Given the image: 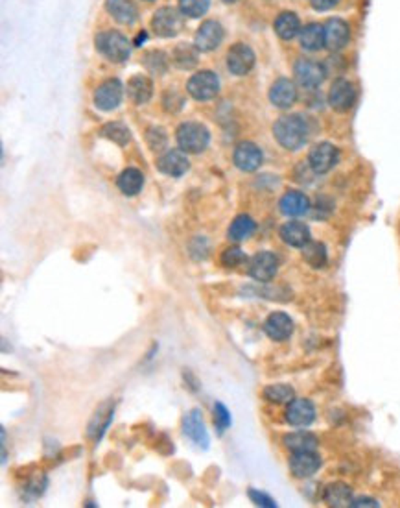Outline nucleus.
I'll return each instance as SVG.
<instances>
[{
  "label": "nucleus",
  "mask_w": 400,
  "mask_h": 508,
  "mask_svg": "<svg viewBox=\"0 0 400 508\" xmlns=\"http://www.w3.org/2000/svg\"><path fill=\"white\" fill-rule=\"evenodd\" d=\"M273 135L286 150H299L308 140V124L301 115H284L273 124Z\"/></svg>",
  "instance_id": "nucleus-1"
},
{
  "label": "nucleus",
  "mask_w": 400,
  "mask_h": 508,
  "mask_svg": "<svg viewBox=\"0 0 400 508\" xmlns=\"http://www.w3.org/2000/svg\"><path fill=\"white\" fill-rule=\"evenodd\" d=\"M177 145L186 154H201L211 143V133L201 122H183L177 128Z\"/></svg>",
  "instance_id": "nucleus-2"
},
{
  "label": "nucleus",
  "mask_w": 400,
  "mask_h": 508,
  "mask_svg": "<svg viewBox=\"0 0 400 508\" xmlns=\"http://www.w3.org/2000/svg\"><path fill=\"white\" fill-rule=\"evenodd\" d=\"M96 50L102 56H105L109 61H114V63H122L126 61L129 57V41L128 37L122 36L120 31H114V30H108V31H102V34H98L96 39Z\"/></svg>",
  "instance_id": "nucleus-3"
},
{
  "label": "nucleus",
  "mask_w": 400,
  "mask_h": 508,
  "mask_svg": "<svg viewBox=\"0 0 400 508\" xmlns=\"http://www.w3.org/2000/svg\"><path fill=\"white\" fill-rule=\"evenodd\" d=\"M185 27V15L175 8H161L154 13L151 28L161 37H175Z\"/></svg>",
  "instance_id": "nucleus-4"
},
{
  "label": "nucleus",
  "mask_w": 400,
  "mask_h": 508,
  "mask_svg": "<svg viewBox=\"0 0 400 508\" xmlns=\"http://www.w3.org/2000/svg\"><path fill=\"white\" fill-rule=\"evenodd\" d=\"M186 91L192 99L205 102V100H212L216 94L220 93V78L218 74L212 71H201V73L194 74L192 78L186 83Z\"/></svg>",
  "instance_id": "nucleus-5"
},
{
  "label": "nucleus",
  "mask_w": 400,
  "mask_h": 508,
  "mask_svg": "<svg viewBox=\"0 0 400 508\" xmlns=\"http://www.w3.org/2000/svg\"><path fill=\"white\" fill-rule=\"evenodd\" d=\"M339 152L338 148L330 143H319L310 150L308 156V165L316 174H325V172L332 170L334 166L338 165Z\"/></svg>",
  "instance_id": "nucleus-6"
},
{
  "label": "nucleus",
  "mask_w": 400,
  "mask_h": 508,
  "mask_svg": "<svg viewBox=\"0 0 400 508\" xmlns=\"http://www.w3.org/2000/svg\"><path fill=\"white\" fill-rule=\"evenodd\" d=\"M277 270L279 257L275 254H272V252H258L249 261V275L255 281H260V283L272 281L277 275Z\"/></svg>",
  "instance_id": "nucleus-7"
},
{
  "label": "nucleus",
  "mask_w": 400,
  "mask_h": 508,
  "mask_svg": "<svg viewBox=\"0 0 400 508\" xmlns=\"http://www.w3.org/2000/svg\"><path fill=\"white\" fill-rule=\"evenodd\" d=\"M255 67V52L246 43H236L227 52V68L235 76H246Z\"/></svg>",
  "instance_id": "nucleus-8"
},
{
  "label": "nucleus",
  "mask_w": 400,
  "mask_h": 508,
  "mask_svg": "<svg viewBox=\"0 0 400 508\" xmlns=\"http://www.w3.org/2000/svg\"><path fill=\"white\" fill-rule=\"evenodd\" d=\"M124 99V87L118 80H105L94 91V106L102 111H113Z\"/></svg>",
  "instance_id": "nucleus-9"
},
{
  "label": "nucleus",
  "mask_w": 400,
  "mask_h": 508,
  "mask_svg": "<svg viewBox=\"0 0 400 508\" xmlns=\"http://www.w3.org/2000/svg\"><path fill=\"white\" fill-rule=\"evenodd\" d=\"M356 102V89L349 80L339 78L332 83V87L329 91V104L330 108L343 113L349 111Z\"/></svg>",
  "instance_id": "nucleus-10"
},
{
  "label": "nucleus",
  "mask_w": 400,
  "mask_h": 508,
  "mask_svg": "<svg viewBox=\"0 0 400 508\" xmlns=\"http://www.w3.org/2000/svg\"><path fill=\"white\" fill-rule=\"evenodd\" d=\"M223 27L218 21H205L200 27V30L195 31V48L201 52H211L214 48H218L223 41Z\"/></svg>",
  "instance_id": "nucleus-11"
},
{
  "label": "nucleus",
  "mask_w": 400,
  "mask_h": 508,
  "mask_svg": "<svg viewBox=\"0 0 400 508\" xmlns=\"http://www.w3.org/2000/svg\"><path fill=\"white\" fill-rule=\"evenodd\" d=\"M297 82L306 89L319 87L325 80V68L321 63L312 61V59H299L293 67Z\"/></svg>",
  "instance_id": "nucleus-12"
},
{
  "label": "nucleus",
  "mask_w": 400,
  "mask_h": 508,
  "mask_svg": "<svg viewBox=\"0 0 400 508\" xmlns=\"http://www.w3.org/2000/svg\"><path fill=\"white\" fill-rule=\"evenodd\" d=\"M286 420L293 427H308L316 420V407L310 400L304 398H295L288 403Z\"/></svg>",
  "instance_id": "nucleus-13"
},
{
  "label": "nucleus",
  "mask_w": 400,
  "mask_h": 508,
  "mask_svg": "<svg viewBox=\"0 0 400 508\" xmlns=\"http://www.w3.org/2000/svg\"><path fill=\"white\" fill-rule=\"evenodd\" d=\"M236 168L244 172H255L262 165V150L255 143L244 140L235 148V156H232Z\"/></svg>",
  "instance_id": "nucleus-14"
},
{
  "label": "nucleus",
  "mask_w": 400,
  "mask_h": 508,
  "mask_svg": "<svg viewBox=\"0 0 400 508\" xmlns=\"http://www.w3.org/2000/svg\"><path fill=\"white\" fill-rule=\"evenodd\" d=\"M183 433L188 436L190 440L198 444L200 447L207 449L209 447V433L203 423V416H201L200 409L190 410L188 414L183 418Z\"/></svg>",
  "instance_id": "nucleus-15"
},
{
  "label": "nucleus",
  "mask_w": 400,
  "mask_h": 508,
  "mask_svg": "<svg viewBox=\"0 0 400 508\" xmlns=\"http://www.w3.org/2000/svg\"><path fill=\"white\" fill-rule=\"evenodd\" d=\"M319 467H321V458L316 451L293 453L290 458V470H292L293 477L297 479L312 477Z\"/></svg>",
  "instance_id": "nucleus-16"
},
{
  "label": "nucleus",
  "mask_w": 400,
  "mask_h": 508,
  "mask_svg": "<svg viewBox=\"0 0 400 508\" xmlns=\"http://www.w3.org/2000/svg\"><path fill=\"white\" fill-rule=\"evenodd\" d=\"M264 331L272 340L283 342L292 337L293 320L288 317L286 312H272L264 321Z\"/></svg>",
  "instance_id": "nucleus-17"
},
{
  "label": "nucleus",
  "mask_w": 400,
  "mask_h": 508,
  "mask_svg": "<svg viewBox=\"0 0 400 508\" xmlns=\"http://www.w3.org/2000/svg\"><path fill=\"white\" fill-rule=\"evenodd\" d=\"M159 170L166 176H172V177H179L183 176L186 170L190 168V161L186 157V152L179 150H168L165 152L163 156L159 157Z\"/></svg>",
  "instance_id": "nucleus-18"
},
{
  "label": "nucleus",
  "mask_w": 400,
  "mask_h": 508,
  "mask_svg": "<svg viewBox=\"0 0 400 508\" xmlns=\"http://www.w3.org/2000/svg\"><path fill=\"white\" fill-rule=\"evenodd\" d=\"M269 100L272 104L279 109L292 108L297 100V89L293 85L292 80L279 78L269 89Z\"/></svg>",
  "instance_id": "nucleus-19"
},
{
  "label": "nucleus",
  "mask_w": 400,
  "mask_h": 508,
  "mask_svg": "<svg viewBox=\"0 0 400 508\" xmlns=\"http://www.w3.org/2000/svg\"><path fill=\"white\" fill-rule=\"evenodd\" d=\"M350 39V30L349 24L341 19H330L325 24V47H329L330 50H339L343 48Z\"/></svg>",
  "instance_id": "nucleus-20"
},
{
  "label": "nucleus",
  "mask_w": 400,
  "mask_h": 508,
  "mask_svg": "<svg viewBox=\"0 0 400 508\" xmlns=\"http://www.w3.org/2000/svg\"><path fill=\"white\" fill-rule=\"evenodd\" d=\"M279 208H281V213L286 215V217H303V215L308 213L310 209V200L304 192L299 191H288L281 202H279Z\"/></svg>",
  "instance_id": "nucleus-21"
},
{
  "label": "nucleus",
  "mask_w": 400,
  "mask_h": 508,
  "mask_svg": "<svg viewBox=\"0 0 400 508\" xmlns=\"http://www.w3.org/2000/svg\"><path fill=\"white\" fill-rule=\"evenodd\" d=\"M281 239L292 248H303L312 240V233L304 222H286L281 228Z\"/></svg>",
  "instance_id": "nucleus-22"
},
{
  "label": "nucleus",
  "mask_w": 400,
  "mask_h": 508,
  "mask_svg": "<svg viewBox=\"0 0 400 508\" xmlns=\"http://www.w3.org/2000/svg\"><path fill=\"white\" fill-rule=\"evenodd\" d=\"M105 10L120 24H133L139 19V10L131 0H105Z\"/></svg>",
  "instance_id": "nucleus-23"
},
{
  "label": "nucleus",
  "mask_w": 400,
  "mask_h": 508,
  "mask_svg": "<svg viewBox=\"0 0 400 508\" xmlns=\"http://www.w3.org/2000/svg\"><path fill=\"white\" fill-rule=\"evenodd\" d=\"M323 499L325 503L334 508L350 507V503H353V490L345 482H332V484L325 488Z\"/></svg>",
  "instance_id": "nucleus-24"
},
{
  "label": "nucleus",
  "mask_w": 400,
  "mask_h": 508,
  "mask_svg": "<svg viewBox=\"0 0 400 508\" xmlns=\"http://www.w3.org/2000/svg\"><path fill=\"white\" fill-rule=\"evenodd\" d=\"M284 446L292 453L301 451H316L319 446L318 436L308 433V430H297V433H290L284 436Z\"/></svg>",
  "instance_id": "nucleus-25"
},
{
  "label": "nucleus",
  "mask_w": 400,
  "mask_h": 508,
  "mask_svg": "<svg viewBox=\"0 0 400 508\" xmlns=\"http://www.w3.org/2000/svg\"><path fill=\"white\" fill-rule=\"evenodd\" d=\"M113 403H103L100 409L94 412L93 420L89 423V436L93 438V440H100L105 433V429L109 427L111 420H113Z\"/></svg>",
  "instance_id": "nucleus-26"
},
{
  "label": "nucleus",
  "mask_w": 400,
  "mask_h": 508,
  "mask_svg": "<svg viewBox=\"0 0 400 508\" xmlns=\"http://www.w3.org/2000/svg\"><path fill=\"white\" fill-rule=\"evenodd\" d=\"M154 94V85L149 82V78L139 74L128 82V96L133 100L135 104H146Z\"/></svg>",
  "instance_id": "nucleus-27"
},
{
  "label": "nucleus",
  "mask_w": 400,
  "mask_h": 508,
  "mask_svg": "<svg viewBox=\"0 0 400 508\" xmlns=\"http://www.w3.org/2000/svg\"><path fill=\"white\" fill-rule=\"evenodd\" d=\"M255 229H257V224L249 215H238L229 226L227 237L235 242H242V240L249 239L255 233Z\"/></svg>",
  "instance_id": "nucleus-28"
},
{
  "label": "nucleus",
  "mask_w": 400,
  "mask_h": 508,
  "mask_svg": "<svg viewBox=\"0 0 400 508\" xmlns=\"http://www.w3.org/2000/svg\"><path fill=\"white\" fill-rule=\"evenodd\" d=\"M299 36H301V47L304 50L316 52L321 47H325V27H321V24L312 22L299 31Z\"/></svg>",
  "instance_id": "nucleus-29"
},
{
  "label": "nucleus",
  "mask_w": 400,
  "mask_h": 508,
  "mask_svg": "<svg viewBox=\"0 0 400 508\" xmlns=\"http://www.w3.org/2000/svg\"><path fill=\"white\" fill-rule=\"evenodd\" d=\"M118 189L122 191V194L126 196H135L139 194L140 189L144 185V176L142 172L137 170V168H126V170L118 176Z\"/></svg>",
  "instance_id": "nucleus-30"
},
{
  "label": "nucleus",
  "mask_w": 400,
  "mask_h": 508,
  "mask_svg": "<svg viewBox=\"0 0 400 508\" xmlns=\"http://www.w3.org/2000/svg\"><path fill=\"white\" fill-rule=\"evenodd\" d=\"M275 31H277V36L284 41L288 39H293V37L297 36L299 31H301V22H299V17L292 11H284L281 15L277 17V21H275Z\"/></svg>",
  "instance_id": "nucleus-31"
},
{
  "label": "nucleus",
  "mask_w": 400,
  "mask_h": 508,
  "mask_svg": "<svg viewBox=\"0 0 400 508\" xmlns=\"http://www.w3.org/2000/svg\"><path fill=\"white\" fill-rule=\"evenodd\" d=\"M303 259L306 261L308 265L312 268H325L327 265V248H325L323 242H310L306 246H303Z\"/></svg>",
  "instance_id": "nucleus-32"
},
{
  "label": "nucleus",
  "mask_w": 400,
  "mask_h": 508,
  "mask_svg": "<svg viewBox=\"0 0 400 508\" xmlns=\"http://www.w3.org/2000/svg\"><path fill=\"white\" fill-rule=\"evenodd\" d=\"M264 398H266L269 403H277V405H283V403H290V401L295 400V392H293L292 386H288V384H269L264 389Z\"/></svg>",
  "instance_id": "nucleus-33"
},
{
  "label": "nucleus",
  "mask_w": 400,
  "mask_h": 508,
  "mask_svg": "<svg viewBox=\"0 0 400 508\" xmlns=\"http://www.w3.org/2000/svg\"><path fill=\"white\" fill-rule=\"evenodd\" d=\"M198 48L190 47L186 43H181L179 47L174 50V63L181 68H192L198 63Z\"/></svg>",
  "instance_id": "nucleus-34"
},
{
  "label": "nucleus",
  "mask_w": 400,
  "mask_h": 508,
  "mask_svg": "<svg viewBox=\"0 0 400 508\" xmlns=\"http://www.w3.org/2000/svg\"><path fill=\"white\" fill-rule=\"evenodd\" d=\"M102 135L103 137H108V139L114 140V143L120 146L128 145L129 139H131L128 126H124L122 122H109V124H105L102 128Z\"/></svg>",
  "instance_id": "nucleus-35"
},
{
  "label": "nucleus",
  "mask_w": 400,
  "mask_h": 508,
  "mask_svg": "<svg viewBox=\"0 0 400 508\" xmlns=\"http://www.w3.org/2000/svg\"><path fill=\"white\" fill-rule=\"evenodd\" d=\"M209 6H211V0H179L181 13L185 17H190V19L205 15Z\"/></svg>",
  "instance_id": "nucleus-36"
},
{
  "label": "nucleus",
  "mask_w": 400,
  "mask_h": 508,
  "mask_svg": "<svg viewBox=\"0 0 400 508\" xmlns=\"http://www.w3.org/2000/svg\"><path fill=\"white\" fill-rule=\"evenodd\" d=\"M244 263H247V257L238 246H231V248H227L221 254V265L227 266V268H236V266L244 265Z\"/></svg>",
  "instance_id": "nucleus-37"
},
{
  "label": "nucleus",
  "mask_w": 400,
  "mask_h": 508,
  "mask_svg": "<svg viewBox=\"0 0 400 508\" xmlns=\"http://www.w3.org/2000/svg\"><path fill=\"white\" fill-rule=\"evenodd\" d=\"M231 412L227 410V407L223 403H218L214 405V426L218 429V433H225L229 427H231Z\"/></svg>",
  "instance_id": "nucleus-38"
},
{
  "label": "nucleus",
  "mask_w": 400,
  "mask_h": 508,
  "mask_svg": "<svg viewBox=\"0 0 400 508\" xmlns=\"http://www.w3.org/2000/svg\"><path fill=\"white\" fill-rule=\"evenodd\" d=\"M148 143L151 150H163L166 146V135L163 128H149L148 130Z\"/></svg>",
  "instance_id": "nucleus-39"
},
{
  "label": "nucleus",
  "mask_w": 400,
  "mask_h": 508,
  "mask_svg": "<svg viewBox=\"0 0 400 508\" xmlns=\"http://www.w3.org/2000/svg\"><path fill=\"white\" fill-rule=\"evenodd\" d=\"M249 499H251L253 503L257 505V507L277 508V503H275V499L269 498L267 493L258 492V490H255V488H251V490H249Z\"/></svg>",
  "instance_id": "nucleus-40"
},
{
  "label": "nucleus",
  "mask_w": 400,
  "mask_h": 508,
  "mask_svg": "<svg viewBox=\"0 0 400 508\" xmlns=\"http://www.w3.org/2000/svg\"><path fill=\"white\" fill-rule=\"evenodd\" d=\"M149 56L154 57V65H149V68L154 73L161 74L166 71V56L163 52H149Z\"/></svg>",
  "instance_id": "nucleus-41"
},
{
  "label": "nucleus",
  "mask_w": 400,
  "mask_h": 508,
  "mask_svg": "<svg viewBox=\"0 0 400 508\" xmlns=\"http://www.w3.org/2000/svg\"><path fill=\"white\" fill-rule=\"evenodd\" d=\"M313 6V10L318 11H327V10H332L334 6L338 4L339 0H310Z\"/></svg>",
  "instance_id": "nucleus-42"
},
{
  "label": "nucleus",
  "mask_w": 400,
  "mask_h": 508,
  "mask_svg": "<svg viewBox=\"0 0 400 508\" xmlns=\"http://www.w3.org/2000/svg\"><path fill=\"white\" fill-rule=\"evenodd\" d=\"M350 507H353V508H360V507H380V505L376 503L375 499H371V498H358V499H353V503H350Z\"/></svg>",
  "instance_id": "nucleus-43"
},
{
  "label": "nucleus",
  "mask_w": 400,
  "mask_h": 508,
  "mask_svg": "<svg viewBox=\"0 0 400 508\" xmlns=\"http://www.w3.org/2000/svg\"><path fill=\"white\" fill-rule=\"evenodd\" d=\"M225 4H235V2H238V0H223Z\"/></svg>",
  "instance_id": "nucleus-44"
},
{
  "label": "nucleus",
  "mask_w": 400,
  "mask_h": 508,
  "mask_svg": "<svg viewBox=\"0 0 400 508\" xmlns=\"http://www.w3.org/2000/svg\"><path fill=\"white\" fill-rule=\"evenodd\" d=\"M146 2H151V0H146Z\"/></svg>",
  "instance_id": "nucleus-45"
}]
</instances>
